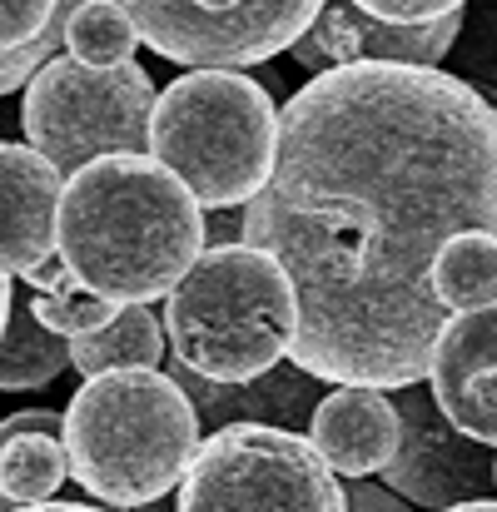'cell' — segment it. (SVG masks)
I'll return each mask as SVG.
<instances>
[{
    "mask_svg": "<svg viewBox=\"0 0 497 512\" xmlns=\"http://www.w3.org/2000/svg\"><path fill=\"white\" fill-rule=\"evenodd\" d=\"M353 5L378 15V20H393V25H423V20L458 15L468 0H353Z\"/></svg>",
    "mask_w": 497,
    "mask_h": 512,
    "instance_id": "7402d4cb",
    "label": "cell"
},
{
    "mask_svg": "<svg viewBox=\"0 0 497 512\" xmlns=\"http://www.w3.org/2000/svg\"><path fill=\"white\" fill-rule=\"evenodd\" d=\"M70 343V368L95 378L110 368H155L165 363V324L150 314V304H120L110 324L80 334Z\"/></svg>",
    "mask_w": 497,
    "mask_h": 512,
    "instance_id": "2e32d148",
    "label": "cell"
},
{
    "mask_svg": "<svg viewBox=\"0 0 497 512\" xmlns=\"http://www.w3.org/2000/svg\"><path fill=\"white\" fill-rule=\"evenodd\" d=\"M55 254L75 289L110 304H155L204 254V209L145 155H100L60 184Z\"/></svg>",
    "mask_w": 497,
    "mask_h": 512,
    "instance_id": "7a4b0ae2",
    "label": "cell"
},
{
    "mask_svg": "<svg viewBox=\"0 0 497 512\" xmlns=\"http://www.w3.org/2000/svg\"><path fill=\"white\" fill-rule=\"evenodd\" d=\"M448 512H497L493 498H478V503H458V508H448Z\"/></svg>",
    "mask_w": 497,
    "mask_h": 512,
    "instance_id": "f1b7e54d",
    "label": "cell"
},
{
    "mask_svg": "<svg viewBox=\"0 0 497 512\" xmlns=\"http://www.w3.org/2000/svg\"><path fill=\"white\" fill-rule=\"evenodd\" d=\"M428 393L458 433L497 448V304L443 324L428 358Z\"/></svg>",
    "mask_w": 497,
    "mask_h": 512,
    "instance_id": "8fae6325",
    "label": "cell"
},
{
    "mask_svg": "<svg viewBox=\"0 0 497 512\" xmlns=\"http://www.w3.org/2000/svg\"><path fill=\"white\" fill-rule=\"evenodd\" d=\"M10 299H15V294H10V279L0 274V329H5V314H10Z\"/></svg>",
    "mask_w": 497,
    "mask_h": 512,
    "instance_id": "4316f807",
    "label": "cell"
},
{
    "mask_svg": "<svg viewBox=\"0 0 497 512\" xmlns=\"http://www.w3.org/2000/svg\"><path fill=\"white\" fill-rule=\"evenodd\" d=\"M174 512H348V493L304 433L224 423L179 473Z\"/></svg>",
    "mask_w": 497,
    "mask_h": 512,
    "instance_id": "52a82bcc",
    "label": "cell"
},
{
    "mask_svg": "<svg viewBox=\"0 0 497 512\" xmlns=\"http://www.w3.org/2000/svg\"><path fill=\"white\" fill-rule=\"evenodd\" d=\"M115 309H120V304L95 299V294H85V289H70V294H35V299H30V314H35L50 334H60V339H80V334L110 324Z\"/></svg>",
    "mask_w": 497,
    "mask_h": 512,
    "instance_id": "44dd1931",
    "label": "cell"
},
{
    "mask_svg": "<svg viewBox=\"0 0 497 512\" xmlns=\"http://www.w3.org/2000/svg\"><path fill=\"white\" fill-rule=\"evenodd\" d=\"M239 234H244V214L234 209H219L214 224L204 219V244H239Z\"/></svg>",
    "mask_w": 497,
    "mask_h": 512,
    "instance_id": "d4e9b609",
    "label": "cell"
},
{
    "mask_svg": "<svg viewBox=\"0 0 497 512\" xmlns=\"http://www.w3.org/2000/svg\"><path fill=\"white\" fill-rule=\"evenodd\" d=\"M65 448H60V433H15L5 448H0V493L15 503V508H30V503H50L60 488H65Z\"/></svg>",
    "mask_w": 497,
    "mask_h": 512,
    "instance_id": "d6986e66",
    "label": "cell"
},
{
    "mask_svg": "<svg viewBox=\"0 0 497 512\" xmlns=\"http://www.w3.org/2000/svg\"><path fill=\"white\" fill-rule=\"evenodd\" d=\"M15 512H110V508H90V503H30Z\"/></svg>",
    "mask_w": 497,
    "mask_h": 512,
    "instance_id": "484cf974",
    "label": "cell"
},
{
    "mask_svg": "<svg viewBox=\"0 0 497 512\" xmlns=\"http://www.w3.org/2000/svg\"><path fill=\"white\" fill-rule=\"evenodd\" d=\"M80 0H0V95L20 90L65 50V20Z\"/></svg>",
    "mask_w": 497,
    "mask_h": 512,
    "instance_id": "9a60e30c",
    "label": "cell"
},
{
    "mask_svg": "<svg viewBox=\"0 0 497 512\" xmlns=\"http://www.w3.org/2000/svg\"><path fill=\"white\" fill-rule=\"evenodd\" d=\"M463 35V10L443 15V20H423V25H393L378 20L368 10H358L353 0L319 5V15L309 20V30L289 45L294 65L309 75H324L333 65H353V60H393V65H438Z\"/></svg>",
    "mask_w": 497,
    "mask_h": 512,
    "instance_id": "30bf717a",
    "label": "cell"
},
{
    "mask_svg": "<svg viewBox=\"0 0 497 512\" xmlns=\"http://www.w3.org/2000/svg\"><path fill=\"white\" fill-rule=\"evenodd\" d=\"M393 408H398V448L393 458L378 468L383 488L398 493L408 508L418 512H448L458 503H478L493 498V458L497 448L473 443L468 433H458L443 408L433 403V393H423L418 383L393 388Z\"/></svg>",
    "mask_w": 497,
    "mask_h": 512,
    "instance_id": "9c48e42d",
    "label": "cell"
},
{
    "mask_svg": "<svg viewBox=\"0 0 497 512\" xmlns=\"http://www.w3.org/2000/svg\"><path fill=\"white\" fill-rule=\"evenodd\" d=\"M60 170L30 145H0V274L15 279L55 254Z\"/></svg>",
    "mask_w": 497,
    "mask_h": 512,
    "instance_id": "5bb4252c",
    "label": "cell"
},
{
    "mask_svg": "<svg viewBox=\"0 0 497 512\" xmlns=\"http://www.w3.org/2000/svg\"><path fill=\"white\" fill-rule=\"evenodd\" d=\"M169 378L184 388V398L199 413V428H224V423H269V428H289L304 433L314 418V403L324 398V378L304 373L294 358H279L274 368H264L259 378L244 383H214L189 373L179 358H169Z\"/></svg>",
    "mask_w": 497,
    "mask_h": 512,
    "instance_id": "7c38bea8",
    "label": "cell"
},
{
    "mask_svg": "<svg viewBox=\"0 0 497 512\" xmlns=\"http://www.w3.org/2000/svg\"><path fill=\"white\" fill-rule=\"evenodd\" d=\"M135 35L189 70H239L289 50L324 0H115Z\"/></svg>",
    "mask_w": 497,
    "mask_h": 512,
    "instance_id": "ba28073f",
    "label": "cell"
},
{
    "mask_svg": "<svg viewBox=\"0 0 497 512\" xmlns=\"http://www.w3.org/2000/svg\"><path fill=\"white\" fill-rule=\"evenodd\" d=\"M0 512H15V503H10V498H5V493H0Z\"/></svg>",
    "mask_w": 497,
    "mask_h": 512,
    "instance_id": "f546056e",
    "label": "cell"
},
{
    "mask_svg": "<svg viewBox=\"0 0 497 512\" xmlns=\"http://www.w3.org/2000/svg\"><path fill=\"white\" fill-rule=\"evenodd\" d=\"M343 493H348V512H418V508H408L398 493H388L383 483L348 478V483H343Z\"/></svg>",
    "mask_w": 497,
    "mask_h": 512,
    "instance_id": "603a6c76",
    "label": "cell"
},
{
    "mask_svg": "<svg viewBox=\"0 0 497 512\" xmlns=\"http://www.w3.org/2000/svg\"><path fill=\"white\" fill-rule=\"evenodd\" d=\"M463 229L497 234V110L438 65L353 60L279 110L239 244L289 274L304 373L393 393L428 378L433 254Z\"/></svg>",
    "mask_w": 497,
    "mask_h": 512,
    "instance_id": "6da1fadb",
    "label": "cell"
},
{
    "mask_svg": "<svg viewBox=\"0 0 497 512\" xmlns=\"http://www.w3.org/2000/svg\"><path fill=\"white\" fill-rule=\"evenodd\" d=\"M433 294L448 314L497 304V234L463 229L433 254Z\"/></svg>",
    "mask_w": 497,
    "mask_h": 512,
    "instance_id": "e0dca14e",
    "label": "cell"
},
{
    "mask_svg": "<svg viewBox=\"0 0 497 512\" xmlns=\"http://www.w3.org/2000/svg\"><path fill=\"white\" fill-rule=\"evenodd\" d=\"M135 45L140 35L115 0H80L65 20V55L80 65H125L135 60Z\"/></svg>",
    "mask_w": 497,
    "mask_h": 512,
    "instance_id": "ffe728a7",
    "label": "cell"
},
{
    "mask_svg": "<svg viewBox=\"0 0 497 512\" xmlns=\"http://www.w3.org/2000/svg\"><path fill=\"white\" fill-rule=\"evenodd\" d=\"M493 493H497V458H493Z\"/></svg>",
    "mask_w": 497,
    "mask_h": 512,
    "instance_id": "4dcf8cb0",
    "label": "cell"
},
{
    "mask_svg": "<svg viewBox=\"0 0 497 512\" xmlns=\"http://www.w3.org/2000/svg\"><path fill=\"white\" fill-rule=\"evenodd\" d=\"M140 512H174V493H160V498H150Z\"/></svg>",
    "mask_w": 497,
    "mask_h": 512,
    "instance_id": "83f0119b",
    "label": "cell"
},
{
    "mask_svg": "<svg viewBox=\"0 0 497 512\" xmlns=\"http://www.w3.org/2000/svg\"><path fill=\"white\" fill-rule=\"evenodd\" d=\"M279 110L269 85L239 70H189L150 110V160L165 165L199 209H244L274 165Z\"/></svg>",
    "mask_w": 497,
    "mask_h": 512,
    "instance_id": "5b68a950",
    "label": "cell"
},
{
    "mask_svg": "<svg viewBox=\"0 0 497 512\" xmlns=\"http://www.w3.org/2000/svg\"><path fill=\"white\" fill-rule=\"evenodd\" d=\"M169 353L214 383H244L289 358L299 304L289 274L249 244H204L165 294Z\"/></svg>",
    "mask_w": 497,
    "mask_h": 512,
    "instance_id": "277c9868",
    "label": "cell"
},
{
    "mask_svg": "<svg viewBox=\"0 0 497 512\" xmlns=\"http://www.w3.org/2000/svg\"><path fill=\"white\" fill-rule=\"evenodd\" d=\"M309 443L338 478H373L398 448V408L383 388L333 383L314 403Z\"/></svg>",
    "mask_w": 497,
    "mask_h": 512,
    "instance_id": "4fadbf2b",
    "label": "cell"
},
{
    "mask_svg": "<svg viewBox=\"0 0 497 512\" xmlns=\"http://www.w3.org/2000/svg\"><path fill=\"white\" fill-rule=\"evenodd\" d=\"M60 368H70V343L50 334L30 304L10 299L5 329H0V393H25V388H45Z\"/></svg>",
    "mask_w": 497,
    "mask_h": 512,
    "instance_id": "ac0fdd59",
    "label": "cell"
},
{
    "mask_svg": "<svg viewBox=\"0 0 497 512\" xmlns=\"http://www.w3.org/2000/svg\"><path fill=\"white\" fill-rule=\"evenodd\" d=\"M155 110V80L145 65H80L50 55L20 100V130L35 155L60 174H75L100 155H145Z\"/></svg>",
    "mask_w": 497,
    "mask_h": 512,
    "instance_id": "8992f818",
    "label": "cell"
},
{
    "mask_svg": "<svg viewBox=\"0 0 497 512\" xmlns=\"http://www.w3.org/2000/svg\"><path fill=\"white\" fill-rule=\"evenodd\" d=\"M70 478L105 508H145L174 493L199 448V413L160 368H110L80 383L60 418Z\"/></svg>",
    "mask_w": 497,
    "mask_h": 512,
    "instance_id": "3957f363",
    "label": "cell"
},
{
    "mask_svg": "<svg viewBox=\"0 0 497 512\" xmlns=\"http://www.w3.org/2000/svg\"><path fill=\"white\" fill-rule=\"evenodd\" d=\"M20 279H25L35 294H70V289H75V279H70V269H65V259H60V254H50V259L30 264Z\"/></svg>",
    "mask_w": 497,
    "mask_h": 512,
    "instance_id": "cb8c5ba5",
    "label": "cell"
}]
</instances>
